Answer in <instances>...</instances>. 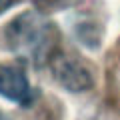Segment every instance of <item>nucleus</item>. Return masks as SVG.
<instances>
[{
  "mask_svg": "<svg viewBox=\"0 0 120 120\" xmlns=\"http://www.w3.org/2000/svg\"><path fill=\"white\" fill-rule=\"evenodd\" d=\"M2 38L10 52L28 60L34 66L48 64L58 54V30L38 12H24L16 16L4 28Z\"/></svg>",
  "mask_w": 120,
  "mask_h": 120,
  "instance_id": "1",
  "label": "nucleus"
},
{
  "mask_svg": "<svg viewBox=\"0 0 120 120\" xmlns=\"http://www.w3.org/2000/svg\"><path fill=\"white\" fill-rule=\"evenodd\" d=\"M52 72L58 84L70 92H84L94 86V76L90 66L78 56L56 54V58L52 60Z\"/></svg>",
  "mask_w": 120,
  "mask_h": 120,
  "instance_id": "2",
  "label": "nucleus"
},
{
  "mask_svg": "<svg viewBox=\"0 0 120 120\" xmlns=\"http://www.w3.org/2000/svg\"><path fill=\"white\" fill-rule=\"evenodd\" d=\"M0 94L18 104H30L32 88L24 70L14 64H0Z\"/></svg>",
  "mask_w": 120,
  "mask_h": 120,
  "instance_id": "3",
  "label": "nucleus"
},
{
  "mask_svg": "<svg viewBox=\"0 0 120 120\" xmlns=\"http://www.w3.org/2000/svg\"><path fill=\"white\" fill-rule=\"evenodd\" d=\"M38 12H58V10L70 8L78 2V0H32Z\"/></svg>",
  "mask_w": 120,
  "mask_h": 120,
  "instance_id": "4",
  "label": "nucleus"
},
{
  "mask_svg": "<svg viewBox=\"0 0 120 120\" xmlns=\"http://www.w3.org/2000/svg\"><path fill=\"white\" fill-rule=\"evenodd\" d=\"M16 2H18V0H0V14L4 12V10H8L10 6H14Z\"/></svg>",
  "mask_w": 120,
  "mask_h": 120,
  "instance_id": "5",
  "label": "nucleus"
},
{
  "mask_svg": "<svg viewBox=\"0 0 120 120\" xmlns=\"http://www.w3.org/2000/svg\"><path fill=\"white\" fill-rule=\"evenodd\" d=\"M0 120H10V118H8V116L4 114V112H0Z\"/></svg>",
  "mask_w": 120,
  "mask_h": 120,
  "instance_id": "6",
  "label": "nucleus"
}]
</instances>
